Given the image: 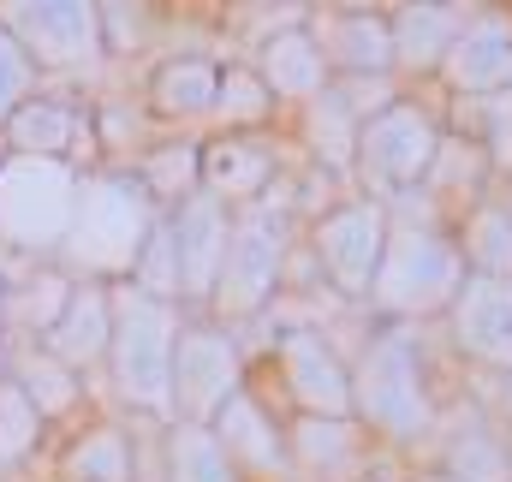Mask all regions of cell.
<instances>
[{
	"label": "cell",
	"mask_w": 512,
	"mask_h": 482,
	"mask_svg": "<svg viewBox=\"0 0 512 482\" xmlns=\"http://www.w3.org/2000/svg\"><path fill=\"white\" fill-rule=\"evenodd\" d=\"M12 381H18V393L36 405V417H60V411L78 405V369H66V363L48 358V352H24Z\"/></svg>",
	"instance_id": "26"
},
{
	"label": "cell",
	"mask_w": 512,
	"mask_h": 482,
	"mask_svg": "<svg viewBox=\"0 0 512 482\" xmlns=\"http://www.w3.org/2000/svg\"><path fill=\"white\" fill-rule=\"evenodd\" d=\"M155 227L149 191L131 173H96L78 185L72 233H66V262L84 274H131L137 250Z\"/></svg>",
	"instance_id": "1"
},
{
	"label": "cell",
	"mask_w": 512,
	"mask_h": 482,
	"mask_svg": "<svg viewBox=\"0 0 512 482\" xmlns=\"http://www.w3.org/2000/svg\"><path fill=\"white\" fill-rule=\"evenodd\" d=\"M30 84H36V60H30V54L12 42V30L0 24V125L30 102Z\"/></svg>",
	"instance_id": "35"
},
{
	"label": "cell",
	"mask_w": 512,
	"mask_h": 482,
	"mask_svg": "<svg viewBox=\"0 0 512 482\" xmlns=\"http://www.w3.org/2000/svg\"><path fill=\"white\" fill-rule=\"evenodd\" d=\"M239 393V352L221 328H179L173 340V411L179 423H215Z\"/></svg>",
	"instance_id": "9"
},
{
	"label": "cell",
	"mask_w": 512,
	"mask_h": 482,
	"mask_svg": "<svg viewBox=\"0 0 512 482\" xmlns=\"http://www.w3.org/2000/svg\"><path fill=\"white\" fill-rule=\"evenodd\" d=\"M42 441V417L36 405L18 393V381H0V471L6 465H24Z\"/></svg>",
	"instance_id": "30"
},
{
	"label": "cell",
	"mask_w": 512,
	"mask_h": 482,
	"mask_svg": "<svg viewBox=\"0 0 512 482\" xmlns=\"http://www.w3.org/2000/svg\"><path fill=\"white\" fill-rule=\"evenodd\" d=\"M66 482H131V441L120 429H90L66 453Z\"/></svg>",
	"instance_id": "27"
},
{
	"label": "cell",
	"mask_w": 512,
	"mask_h": 482,
	"mask_svg": "<svg viewBox=\"0 0 512 482\" xmlns=\"http://www.w3.org/2000/svg\"><path fill=\"white\" fill-rule=\"evenodd\" d=\"M447 84L459 96H507L512 90V24L507 18H477L459 30V42L441 60Z\"/></svg>",
	"instance_id": "14"
},
{
	"label": "cell",
	"mask_w": 512,
	"mask_h": 482,
	"mask_svg": "<svg viewBox=\"0 0 512 482\" xmlns=\"http://www.w3.org/2000/svg\"><path fill=\"white\" fill-rule=\"evenodd\" d=\"M447 482H512V453L489 429H465L447 447Z\"/></svg>",
	"instance_id": "29"
},
{
	"label": "cell",
	"mask_w": 512,
	"mask_h": 482,
	"mask_svg": "<svg viewBox=\"0 0 512 482\" xmlns=\"http://www.w3.org/2000/svg\"><path fill=\"white\" fill-rule=\"evenodd\" d=\"M66 298H72V280L66 274H42V280H30L24 292H18V322L30 328V334H48L54 322H60V310H66Z\"/></svg>",
	"instance_id": "34"
},
{
	"label": "cell",
	"mask_w": 512,
	"mask_h": 482,
	"mask_svg": "<svg viewBox=\"0 0 512 482\" xmlns=\"http://www.w3.org/2000/svg\"><path fill=\"white\" fill-rule=\"evenodd\" d=\"M256 78H262L268 96H280V102H316V96L328 90V60H322V48H316L310 30H280V36L262 42Z\"/></svg>",
	"instance_id": "17"
},
{
	"label": "cell",
	"mask_w": 512,
	"mask_h": 482,
	"mask_svg": "<svg viewBox=\"0 0 512 482\" xmlns=\"http://www.w3.org/2000/svg\"><path fill=\"white\" fill-rule=\"evenodd\" d=\"M387 30H393V66L435 72L465 24H459V6H447V0H411V6H399V18Z\"/></svg>",
	"instance_id": "19"
},
{
	"label": "cell",
	"mask_w": 512,
	"mask_h": 482,
	"mask_svg": "<svg viewBox=\"0 0 512 482\" xmlns=\"http://www.w3.org/2000/svg\"><path fill=\"white\" fill-rule=\"evenodd\" d=\"M78 167L54 155H6L0 161V239L6 244H66L78 209Z\"/></svg>",
	"instance_id": "4"
},
{
	"label": "cell",
	"mask_w": 512,
	"mask_h": 482,
	"mask_svg": "<svg viewBox=\"0 0 512 482\" xmlns=\"http://www.w3.org/2000/svg\"><path fill=\"white\" fill-rule=\"evenodd\" d=\"M387 250V209L382 203H346L316 221V262L346 298H370L376 268Z\"/></svg>",
	"instance_id": "10"
},
{
	"label": "cell",
	"mask_w": 512,
	"mask_h": 482,
	"mask_svg": "<svg viewBox=\"0 0 512 482\" xmlns=\"http://www.w3.org/2000/svg\"><path fill=\"white\" fill-rule=\"evenodd\" d=\"M352 411L382 429L387 441H417L429 429V393H423V363L411 328H387L370 340V352L352 375Z\"/></svg>",
	"instance_id": "3"
},
{
	"label": "cell",
	"mask_w": 512,
	"mask_h": 482,
	"mask_svg": "<svg viewBox=\"0 0 512 482\" xmlns=\"http://www.w3.org/2000/svg\"><path fill=\"white\" fill-rule=\"evenodd\" d=\"M215 441L227 447L233 465H251L262 477H280L292 465V447L280 441V429L268 423V411L256 405L251 393H233L221 411H215Z\"/></svg>",
	"instance_id": "18"
},
{
	"label": "cell",
	"mask_w": 512,
	"mask_h": 482,
	"mask_svg": "<svg viewBox=\"0 0 512 482\" xmlns=\"http://www.w3.org/2000/svg\"><path fill=\"white\" fill-rule=\"evenodd\" d=\"M203 179H209V197H233V203H245V197H262L268 191V179H274V155L268 149H256L245 137H221V143H209L203 149Z\"/></svg>",
	"instance_id": "20"
},
{
	"label": "cell",
	"mask_w": 512,
	"mask_h": 482,
	"mask_svg": "<svg viewBox=\"0 0 512 482\" xmlns=\"http://www.w3.org/2000/svg\"><path fill=\"white\" fill-rule=\"evenodd\" d=\"M173 340H179V316L173 304L120 286L114 292V340H108V363L114 381L126 393V405H143L155 417H173Z\"/></svg>",
	"instance_id": "2"
},
{
	"label": "cell",
	"mask_w": 512,
	"mask_h": 482,
	"mask_svg": "<svg viewBox=\"0 0 512 482\" xmlns=\"http://www.w3.org/2000/svg\"><path fill=\"white\" fill-rule=\"evenodd\" d=\"M0 161H6V137H0Z\"/></svg>",
	"instance_id": "39"
},
{
	"label": "cell",
	"mask_w": 512,
	"mask_h": 482,
	"mask_svg": "<svg viewBox=\"0 0 512 482\" xmlns=\"http://www.w3.org/2000/svg\"><path fill=\"white\" fill-rule=\"evenodd\" d=\"M328 6H346V12H364L370 0H328Z\"/></svg>",
	"instance_id": "37"
},
{
	"label": "cell",
	"mask_w": 512,
	"mask_h": 482,
	"mask_svg": "<svg viewBox=\"0 0 512 482\" xmlns=\"http://www.w3.org/2000/svg\"><path fill=\"white\" fill-rule=\"evenodd\" d=\"M358 108L340 96V90H322L310 102V149L322 155V167H346L358 155Z\"/></svg>",
	"instance_id": "24"
},
{
	"label": "cell",
	"mask_w": 512,
	"mask_h": 482,
	"mask_svg": "<svg viewBox=\"0 0 512 482\" xmlns=\"http://www.w3.org/2000/svg\"><path fill=\"white\" fill-rule=\"evenodd\" d=\"M108 340H114V292L108 286H72L60 322L42 334V352L60 358L66 369H84V363L108 358Z\"/></svg>",
	"instance_id": "15"
},
{
	"label": "cell",
	"mask_w": 512,
	"mask_h": 482,
	"mask_svg": "<svg viewBox=\"0 0 512 482\" xmlns=\"http://www.w3.org/2000/svg\"><path fill=\"white\" fill-rule=\"evenodd\" d=\"M197 179H203V149H197V143H167V149L143 155V173H137V185L149 191V203L161 197V203H173V209L197 191Z\"/></svg>",
	"instance_id": "25"
},
{
	"label": "cell",
	"mask_w": 512,
	"mask_h": 482,
	"mask_svg": "<svg viewBox=\"0 0 512 482\" xmlns=\"http://www.w3.org/2000/svg\"><path fill=\"white\" fill-rule=\"evenodd\" d=\"M465 274L471 268L459 256V244H447L429 227H399V233H387L370 298L393 316H429V310H447L459 298Z\"/></svg>",
	"instance_id": "5"
},
{
	"label": "cell",
	"mask_w": 512,
	"mask_h": 482,
	"mask_svg": "<svg viewBox=\"0 0 512 482\" xmlns=\"http://www.w3.org/2000/svg\"><path fill=\"white\" fill-rule=\"evenodd\" d=\"M310 36H316L328 72L340 66L346 78H376V72L393 66V30H387V18H376V12H334Z\"/></svg>",
	"instance_id": "16"
},
{
	"label": "cell",
	"mask_w": 512,
	"mask_h": 482,
	"mask_svg": "<svg viewBox=\"0 0 512 482\" xmlns=\"http://www.w3.org/2000/svg\"><path fill=\"white\" fill-rule=\"evenodd\" d=\"M507 411H512V375H507Z\"/></svg>",
	"instance_id": "38"
},
{
	"label": "cell",
	"mask_w": 512,
	"mask_h": 482,
	"mask_svg": "<svg viewBox=\"0 0 512 482\" xmlns=\"http://www.w3.org/2000/svg\"><path fill=\"white\" fill-rule=\"evenodd\" d=\"M72 137H78V114H72L66 102H24V108L6 120L12 155H54V161H66Z\"/></svg>",
	"instance_id": "22"
},
{
	"label": "cell",
	"mask_w": 512,
	"mask_h": 482,
	"mask_svg": "<svg viewBox=\"0 0 512 482\" xmlns=\"http://www.w3.org/2000/svg\"><path fill=\"white\" fill-rule=\"evenodd\" d=\"M215 96H221V72H215L209 60H197V54L167 60V66L155 72V84H149V102H155V114H167V120L215 114Z\"/></svg>",
	"instance_id": "21"
},
{
	"label": "cell",
	"mask_w": 512,
	"mask_h": 482,
	"mask_svg": "<svg viewBox=\"0 0 512 482\" xmlns=\"http://www.w3.org/2000/svg\"><path fill=\"white\" fill-rule=\"evenodd\" d=\"M507 221H512V203H507Z\"/></svg>",
	"instance_id": "40"
},
{
	"label": "cell",
	"mask_w": 512,
	"mask_h": 482,
	"mask_svg": "<svg viewBox=\"0 0 512 482\" xmlns=\"http://www.w3.org/2000/svg\"><path fill=\"white\" fill-rule=\"evenodd\" d=\"M441 155V131L423 108L411 102H387L358 125V167L370 179V191H411L429 179Z\"/></svg>",
	"instance_id": "7"
},
{
	"label": "cell",
	"mask_w": 512,
	"mask_h": 482,
	"mask_svg": "<svg viewBox=\"0 0 512 482\" xmlns=\"http://www.w3.org/2000/svg\"><path fill=\"white\" fill-rule=\"evenodd\" d=\"M131 286L137 292H149V298H173L179 292V256H173V227L155 215V227H149V239L137 250V268H131Z\"/></svg>",
	"instance_id": "31"
},
{
	"label": "cell",
	"mask_w": 512,
	"mask_h": 482,
	"mask_svg": "<svg viewBox=\"0 0 512 482\" xmlns=\"http://www.w3.org/2000/svg\"><path fill=\"white\" fill-rule=\"evenodd\" d=\"M292 453L304 465H346L352 459V429L340 417H304L292 435Z\"/></svg>",
	"instance_id": "33"
},
{
	"label": "cell",
	"mask_w": 512,
	"mask_h": 482,
	"mask_svg": "<svg viewBox=\"0 0 512 482\" xmlns=\"http://www.w3.org/2000/svg\"><path fill=\"white\" fill-rule=\"evenodd\" d=\"M447 310H453V340H459V352L512 375V280L465 274V286H459V298H453Z\"/></svg>",
	"instance_id": "12"
},
{
	"label": "cell",
	"mask_w": 512,
	"mask_h": 482,
	"mask_svg": "<svg viewBox=\"0 0 512 482\" xmlns=\"http://www.w3.org/2000/svg\"><path fill=\"white\" fill-rule=\"evenodd\" d=\"M483 120H489V161L501 167V173H512V96H495L489 108H483Z\"/></svg>",
	"instance_id": "36"
},
{
	"label": "cell",
	"mask_w": 512,
	"mask_h": 482,
	"mask_svg": "<svg viewBox=\"0 0 512 482\" xmlns=\"http://www.w3.org/2000/svg\"><path fill=\"white\" fill-rule=\"evenodd\" d=\"M167 482H239L209 423H179L167 435Z\"/></svg>",
	"instance_id": "23"
},
{
	"label": "cell",
	"mask_w": 512,
	"mask_h": 482,
	"mask_svg": "<svg viewBox=\"0 0 512 482\" xmlns=\"http://www.w3.org/2000/svg\"><path fill=\"white\" fill-rule=\"evenodd\" d=\"M173 256H179V292L185 298H215V280H221V256H227V233H233V215L221 197L209 191H191L173 215Z\"/></svg>",
	"instance_id": "11"
},
{
	"label": "cell",
	"mask_w": 512,
	"mask_h": 482,
	"mask_svg": "<svg viewBox=\"0 0 512 482\" xmlns=\"http://www.w3.org/2000/svg\"><path fill=\"white\" fill-rule=\"evenodd\" d=\"M280 375H286V393L304 405V417H340V423L352 417V375L322 334L310 328L280 334Z\"/></svg>",
	"instance_id": "13"
},
{
	"label": "cell",
	"mask_w": 512,
	"mask_h": 482,
	"mask_svg": "<svg viewBox=\"0 0 512 482\" xmlns=\"http://www.w3.org/2000/svg\"><path fill=\"white\" fill-rule=\"evenodd\" d=\"M268 108H274V96H268V84L256 78V66H233V72H221L215 114H227L233 125H262L268 120Z\"/></svg>",
	"instance_id": "32"
},
{
	"label": "cell",
	"mask_w": 512,
	"mask_h": 482,
	"mask_svg": "<svg viewBox=\"0 0 512 482\" xmlns=\"http://www.w3.org/2000/svg\"><path fill=\"white\" fill-rule=\"evenodd\" d=\"M465 268L471 274H495V280H512V221L507 209H477L465 221Z\"/></svg>",
	"instance_id": "28"
},
{
	"label": "cell",
	"mask_w": 512,
	"mask_h": 482,
	"mask_svg": "<svg viewBox=\"0 0 512 482\" xmlns=\"http://www.w3.org/2000/svg\"><path fill=\"white\" fill-rule=\"evenodd\" d=\"M6 30L36 66H96L102 60V0H6Z\"/></svg>",
	"instance_id": "6"
},
{
	"label": "cell",
	"mask_w": 512,
	"mask_h": 482,
	"mask_svg": "<svg viewBox=\"0 0 512 482\" xmlns=\"http://www.w3.org/2000/svg\"><path fill=\"white\" fill-rule=\"evenodd\" d=\"M280 268H286V227L268 215V209H251L233 221L227 233V256H221V280H215V310L221 316H256L274 286H280Z\"/></svg>",
	"instance_id": "8"
}]
</instances>
